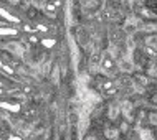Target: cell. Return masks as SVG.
Here are the masks:
<instances>
[{"mask_svg": "<svg viewBox=\"0 0 157 140\" xmlns=\"http://www.w3.org/2000/svg\"><path fill=\"white\" fill-rule=\"evenodd\" d=\"M103 68L106 71H113V68H114V61L109 56H106L104 59H103Z\"/></svg>", "mask_w": 157, "mask_h": 140, "instance_id": "6da1fadb", "label": "cell"}]
</instances>
